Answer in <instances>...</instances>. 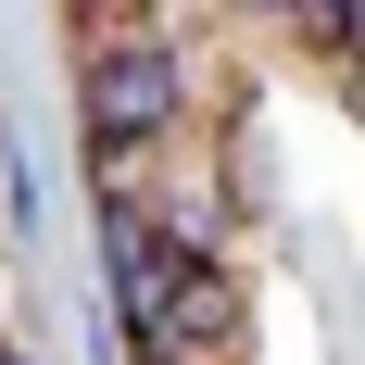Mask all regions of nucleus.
<instances>
[{
    "label": "nucleus",
    "instance_id": "f257e3e1",
    "mask_svg": "<svg viewBox=\"0 0 365 365\" xmlns=\"http://www.w3.org/2000/svg\"><path fill=\"white\" fill-rule=\"evenodd\" d=\"M164 126H177V51L139 38V26L88 38V139L101 151H151Z\"/></svg>",
    "mask_w": 365,
    "mask_h": 365
},
{
    "label": "nucleus",
    "instance_id": "f03ea898",
    "mask_svg": "<svg viewBox=\"0 0 365 365\" xmlns=\"http://www.w3.org/2000/svg\"><path fill=\"white\" fill-rule=\"evenodd\" d=\"M215 340H240V277H227L215 252H189V264H177V290L151 302L139 353H189V365H215Z\"/></svg>",
    "mask_w": 365,
    "mask_h": 365
},
{
    "label": "nucleus",
    "instance_id": "7ed1b4c3",
    "mask_svg": "<svg viewBox=\"0 0 365 365\" xmlns=\"http://www.w3.org/2000/svg\"><path fill=\"white\" fill-rule=\"evenodd\" d=\"M252 13H290V26H315V38L353 51V0H252Z\"/></svg>",
    "mask_w": 365,
    "mask_h": 365
},
{
    "label": "nucleus",
    "instance_id": "20e7f679",
    "mask_svg": "<svg viewBox=\"0 0 365 365\" xmlns=\"http://www.w3.org/2000/svg\"><path fill=\"white\" fill-rule=\"evenodd\" d=\"M151 365H189V353H151Z\"/></svg>",
    "mask_w": 365,
    "mask_h": 365
}]
</instances>
